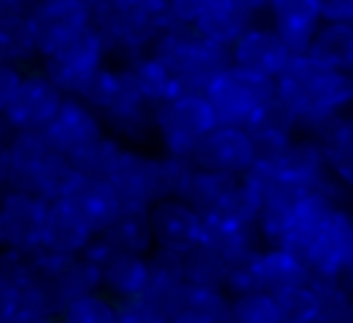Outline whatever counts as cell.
Listing matches in <instances>:
<instances>
[{"mask_svg": "<svg viewBox=\"0 0 353 323\" xmlns=\"http://www.w3.org/2000/svg\"><path fill=\"white\" fill-rule=\"evenodd\" d=\"M353 44V28H345V25H334V22H323V28L317 30L312 47L306 55L334 66V69H342L345 66V58H347V50Z\"/></svg>", "mask_w": 353, "mask_h": 323, "instance_id": "obj_31", "label": "cell"}, {"mask_svg": "<svg viewBox=\"0 0 353 323\" xmlns=\"http://www.w3.org/2000/svg\"><path fill=\"white\" fill-rule=\"evenodd\" d=\"M342 72L353 80V44H350V50H347V58H345V66H342Z\"/></svg>", "mask_w": 353, "mask_h": 323, "instance_id": "obj_37", "label": "cell"}, {"mask_svg": "<svg viewBox=\"0 0 353 323\" xmlns=\"http://www.w3.org/2000/svg\"><path fill=\"white\" fill-rule=\"evenodd\" d=\"M30 36L39 61L58 47L74 41L85 30L94 28L91 22V3L80 0H47V3H30L28 14Z\"/></svg>", "mask_w": 353, "mask_h": 323, "instance_id": "obj_10", "label": "cell"}, {"mask_svg": "<svg viewBox=\"0 0 353 323\" xmlns=\"http://www.w3.org/2000/svg\"><path fill=\"white\" fill-rule=\"evenodd\" d=\"M152 55L160 58L176 86L190 94H207L210 86L232 66L229 47L204 39L193 25H168L157 36Z\"/></svg>", "mask_w": 353, "mask_h": 323, "instance_id": "obj_3", "label": "cell"}, {"mask_svg": "<svg viewBox=\"0 0 353 323\" xmlns=\"http://www.w3.org/2000/svg\"><path fill=\"white\" fill-rule=\"evenodd\" d=\"M256 160H259V152H256L251 133L245 127L223 124V121H218L199 141V146L193 152V163L199 168L226 174L234 179L248 177V171L256 166Z\"/></svg>", "mask_w": 353, "mask_h": 323, "instance_id": "obj_13", "label": "cell"}, {"mask_svg": "<svg viewBox=\"0 0 353 323\" xmlns=\"http://www.w3.org/2000/svg\"><path fill=\"white\" fill-rule=\"evenodd\" d=\"M124 66L130 69V75H132V80H135L141 97L146 99V105H149L152 110H154L160 102H165V99H171L174 94L182 91V88L176 86V80L171 77V72L165 69V63H163L160 58H154L152 52L143 55V58H138V61H132V63H124Z\"/></svg>", "mask_w": 353, "mask_h": 323, "instance_id": "obj_27", "label": "cell"}, {"mask_svg": "<svg viewBox=\"0 0 353 323\" xmlns=\"http://www.w3.org/2000/svg\"><path fill=\"white\" fill-rule=\"evenodd\" d=\"M47 290L52 295V304H55V312L88 293H97L99 290V271L97 265H91L83 254L74 257L72 262H66L52 279H47Z\"/></svg>", "mask_w": 353, "mask_h": 323, "instance_id": "obj_26", "label": "cell"}, {"mask_svg": "<svg viewBox=\"0 0 353 323\" xmlns=\"http://www.w3.org/2000/svg\"><path fill=\"white\" fill-rule=\"evenodd\" d=\"M342 282H345V287H347V293H350V298H353V260H350V265H347Z\"/></svg>", "mask_w": 353, "mask_h": 323, "instance_id": "obj_36", "label": "cell"}, {"mask_svg": "<svg viewBox=\"0 0 353 323\" xmlns=\"http://www.w3.org/2000/svg\"><path fill=\"white\" fill-rule=\"evenodd\" d=\"M8 188L28 190L44 202H58L72 179L69 157L61 155L44 133H11L3 144Z\"/></svg>", "mask_w": 353, "mask_h": 323, "instance_id": "obj_4", "label": "cell"}, {"mask_svg": "<svg viewBox=\"0 0 353 323\" xmlns=\"http://www.w3.org/2000/svg\"><path fill=\"white\" fill-rule=\"evenodd\" d=\"M66 94L44 75L41 66H30L25 72L22 88L11 108L3 113L11 133H44L55 113L61 110Z\"/></svg>", "mask_w": 353, "mask_h": 323, "instance_id": "obj_14", "label": "cell"}, {"mask_svg": "<svg viewBox=\"0 0 353 323\" xmlns=\"http://www.w3.org/2000/svg\"><path fill=\"white\" fill-rule=\"evenodd\" d=\"M301 260L312 279H342L353 260V210L347 204L334 207L312 232L301 251Z\"/></svg>", "mask_w": 353, "mask_h": 323, "instance_id": "obj_8", "label": "cell"}, {"mask_svg": "<svg viewBox=\"0 0 353 323\" xmlns=\"http://www.w3.org/2000/svg\"><path fill=\"white\" fill-rule=\"evenodd\" d=\"M25 72H28L25 66L0 61V113H6L11 108V102L17 99V94L22 88V80H25Z\"/></svg>", "mask_w": 353, "mask_h": 323, "instance_id": "obj_33", "label": "cell"}, {"mask_svg": "<svg viewBox=\"0 0 353 323\" xmlns=\"http://www.w3.org/2000/svg\"><path fill=\"white\" fill-rule=\"evenodd\" d=\"M328 177L347 193H353V110L331 119L325 127L312 133Z\"/></svg>", "mask_w": 353, "mask_h": 323, "instance_id": "obj_24", "label": "cell"}, {"mask_svg": "<svg viewBox=\"0 0 353 323\" xmlns=\"http://www.w3.org/2000/svg\"><path fill=\"white\" fill-rule=\"evenodd\" d=\"M152 251H154V243H152V229H149L146 213H121L108 229H102L91 240V246L85 248L83 257L91 265H97L108 254H138V257H149Z\"/></svg>", "mask_w": 353, "mask_h": 323, "instance_id": "obj_21", "label": "cell"}, {"mask_svg": "<svg viewBox=\"0 0 353 323\" xmlns=\"http://www.w3.org/2000/svg\"><path fill=\"white\" fill-rule=\"evenodd\" d=\"M91 22L108 47L110 63H132L149 55L157 36L171 25V3L102 0L91 3Z\"/></svg>", "mask_w": 353, "mask_h": 323, "instance_id": "obj_2", "label": "cell"}, {"mask_svg": "<svg viewBox=\"0 0 353 323\" xmlns=\"http://www.w3.org/2000/svg\"><path fill=\"white\" fill-rule=\"evenodd\" d=\"M207 99L223 124L251 127L256 124L270 108H276V86L273 80H262L229 66L207 91Z\"/></svg>", "mask_w": 353, "mask_h": 323, "instance_id": "obj_7", "label": "cell"}, {"mask_svg": "<svg viewBox=\"0 0 353 323\" xmlns=\"http://www.w3.org/2000/svg\"><path fill=\"white\" fill-rule=\"evenodd\" d=\"M273 86L281 110L303 135L353 110V80L312 55H292Z\"/></svg>", "mask_w": 353, "mask_h": 323, "instance_id": "obj_1", "label": "cell"}, {"mask_svg": "<svg viewBox=\"0 0 353 323\" xmlns=\"http://www.w3.org/2000/svg\"><path fill=\"white\" fill-rule=\"evenodd\" d=\"M28 14H30V3L0 0V61L17 63L25 69L39 66Z\"/></svg>", "mask_w": 353, "mask_h": 323, "instance_id": "obj_25", "label": "cell"}, {"mask_svg": "<svg viewBox=\"0 0 353 323\" xmlns=\"http://www.w3.org/2000/svg\"><path fill=\"white\" fill-rule=\"evenodd\" d=\"M50 204L28 190L6 188L0 193V248L30 254L44 240Z\"/></svg>", "mask_w": 353, "mask_h": 323, "instance_id": "obj_11", "label": "cell"}, {"mask_svg": "<svg viewBox=\"0 0 353 323\" xmlns=\"http://www.w3.org/2000/svg\"><path fill=\"white\" fill-rule=\"evenodd\" d=\"M108 63H110L108 47H105L102 36H99L94 28L39 61V66L44 69V75H47L66 97H77V94L88 86V80H91L99 69H105Z\"/></svg>", "mask_w": 353, "mask_h": 323, "instance_id": "obj_9", "label": "cell"}, {"mask_svg": "<svg viewBox=\"0 0 353 323\" xmlns=\"http://www.w3.org/2000/svg\"><path fill=\"white\" fill-rule=\"evenodd\" d=\"M290 50L281 44V39L270 30V25L265 19L254 22L248 30H243V36L229 47V61L234 69L262 77V80H273L284 72V66L290 63Z\"/></svg>", "mask_w": 353, "mask_h": 323, "instance_id": "obj_17", "label": "cell"}, {"mask_svg": "<svg viewBox=\"0 0 353 323\" xmlns=\"http://www.w3.org/2000/svg\"><path fill=\"white\" fill-rule=\"evenodd\" d=\"M121 213H149V207L163 199L160 193V168H157V152H135L127 149L108 177Z\"/></svg>", "mask_w": 353, "mask_h": 323, "instance_id": "obj_15", "label": "cell"}, {"mask_svg": "<svg viewBox=\"0 0 353 323\" xmlns=\"http://www.w3.org/2000/svg\"><path fill=\"white\" fill-rule=\"evenodd\" d=\"M309 282H312V273L306 271L298 254L279 248V246H259L248 260L226 268L223 293L234 298L248 290H262V293H270L287 301L295 293H301Z\"/></svg>", "mask_w": 353, "mask_h": 323, "instance_id": "obj_5", "label": "cell"}, {"mask_svg": "<svg viewBox=\"0 0 353 323\" xmlns=\"http://www.w3.org/2000/svg\"><path fill=\"white\" fill-rule=\"evenodd\" d=\"M47 141L61 152V155H74L83 146L94 144L97 138L105 135V124L102 119L77 97H66L61 110L55 113V119L50 121V127L44 130Z\"/></svg>", "mask_w": 353, "mask_h": 323, "instance_id": "obj_20", "label": "cell"}, {"mask_svg": "<svg viewBox=\"0 0 353 323\" xmlns=\"http://www.w3.org/2000/svg\"><path fill=\"white\" fill-rule=\"evenodd\" d=\"M8 135H11V130H8V124H6V116L0 113V146L8 141Z\"/></svg>", "mask_w": 353, "mask_h": 323, "instance_id": "obj_38", "label": "cell"}, {"mask_svg": "<svg viewBox=\"0 0 353 323\" xmlns=\"http://www.w3.org/2000/svg\"><path fill=\"white\" fill-rule=\"evenodd\" d=\"M119 304L102 290L88 293L55 312V323H116Z\"/></svg>", "mask_w": 353, "mask_h": 323, "instance_id": "obj_30", "label": "cell"}, {"mask_svg": "<svg viewBox=\"0 0 353 323\" xmlns=\"http://www.w3.org/2000/svg\"><path fill=\"white\" fill-rule=\"evenodd\" d=\"M229 323H287V306L270 293L248 290L232 298Z\"/></svg>", "mask_w": 353, "mask_h": 323, "instance_id": "obj_29", "label": "cell"}, {"mask_svg": "<svg viewBox=\"0 0 353 323\" xmlns=\"http://www.w3.org/2000/svg\"><path fill=\"white\" fill-rule=\"evenodd\" d=\"M265 17V3H248V0H199L193 3V30H199L204 39L232 47L243 30H248L254 22Z\"/></svg>", "mask_w": 353, "mask_h": 323, "instance_id": "obj_16", "label": "cell"}, {"mask_svg": "<svg viewBox=\"0 0 353 323\" xmlns=\"http://www.w3.org/2000/svg\"><path fill=\"white\" fill-rule=\"evenodd\" d=\"M152 257V254H149ZM138 254H108L97 262L99 290L116 304L143 298L152 279V260Z\"/></svg>", "mask_w": 353, "mask_h": 323, "instance_id": "obj_22", "label": "cell"}, {"mask_svg": "<svg viewBox=\"0 0 353 323\" xmlns=\"http://www.w3.org/2000/svg\"><path fill=\"white\" fill-rule=\"evenodd\" d=\"M58 202L66 204L69 210H74L94 235L108 229L121 215V204H119V199H116V193H113L108 179H94V177L72 174V179L63 188Z\"/></svg>", "mask_w": 353, "mask_h": 323, "instance_id": "obj_19", "label": "cell"}, {"mask_svg": "<svg viewBox=\"0 0 353 323\" xmlns=\"http://www.w3.org/2000/svg\"><path fill=\"white\" fill-rule=\"evenodd\" d=\"M146 218H149L154 251L160 254L185 257L196 251L204 240V218L185 199H157L149 207Z\"/></svg>", "mask_w": 353, "mask_h": 323, "instance_id": "obj_12", "label": "cell"}, {"mask_svg": "<svg viewBox=\"0 0 353 323\" xmlns=\"http://www.w3.org/2000/svg\"><path fill=\"white\" fill-rule=\"evenodd\" d=\"M347 323H353V317H350V320H347Z\"/></svg>", "mask_w": 353, "mask_h": 323, "instance_id": "obj_39", "label": "cell"}, {"mask_svg": "<svg viewBox=\"0 0 353 323\" xmlns=\"http://www.w3.org/2000/svg\"><path fill=\"white\" fill-rule=\"evenodd\" d=\"M232 298L221 287L182 284L163 309L165 323H229Z\"/></svg>", "mask_w": 353, "mask_h": 323, "instance_id": "obj_23", "label": "cell"}, {"mask_svg": "<svg viewBox=\"0 0 353 323\" xmlns=\"http://www.w3.org/2000/svg\"><path fill=\"white\" fill-rule=\"evenodd\" d=\"M124 152H127V146L119 144L113 135L105 133V135L97 138L94 144H88V146H83L80 152L69 155V166H72V171L80 174V177L108 179V177L113 174V168L119 166V160H121Z\"/></svg>", "mask_w": 353, "mask_h": 323, "instance_id": "obj_28", "label": "cell"}, {"mask_svg": "<svg viewBox=\"0 0 353 323\" xmlns=\"http://www.w3.org/2000/svg\"><path fill=\"white\" fill-rule=\"evenodd\" d=\"M320 14H323V22L353 28V0H325L320 3Z\"/></svg>", "mask_w": 353, "mask_h": 323, "instance_id": "obj_35", "label": "cell"}, {"mask_svg": "<svg viewBox=\"0 0 353 323\" xmlns=\"http://www.w3.org/2000/svg\"><path fill=\"white\" fill-rule=\"evenodd\" d=\"M265 22L290 50V55H306L317 30L323 28L320 3L314 0H276L265 3Z\"/></svg>", "mask_w": 353, "mask_h": 323, "instance_id": "obj_18", "label": "cell"}, {"mask_svg": "<svg viewBox=\"0 0 353 323\" xmlns=\"http://www.w3.org/2000/svg\"><path fill=\"white\" fill-rule=\"evenodd\" d=\"M154 152L171 157H193L199 141L218 124L207 94L179 91L152 110Z\"/></svg>", "mask_w": 353, "mask_h": 323, "instance_id": "obj_6", "label": "cell"}, {"mask_svg": "<svg viewBox=\"0 0 353 323\" xmlns=\"http://www.w3.org/2000/svg\"><path fill=\"white\" fill-rule=\"evenodd\" d=\"M157 168H160V193H163V199H188L190 182L199 171L193 157L157 155Z\"/></svg>", "mask_w": 353, "mask_h": 323, "instance_id": "obj_32", "label": "cell"}, {"mask_svg": "<svg viewBox=\"0 0 353 323\" xmlns=\"http://www.w3.org/2000/svg\"><path fill=\"white\" fill-rule=\"evenodd\" d=\"M116 323H165V317H163L154 306H149L143 298H138V301H124V304H119Z\"/></svg>", "mask_w": 353, "mask_h": 323, "instance_id": "obj_34", "label": "cell"}]
</instances>
